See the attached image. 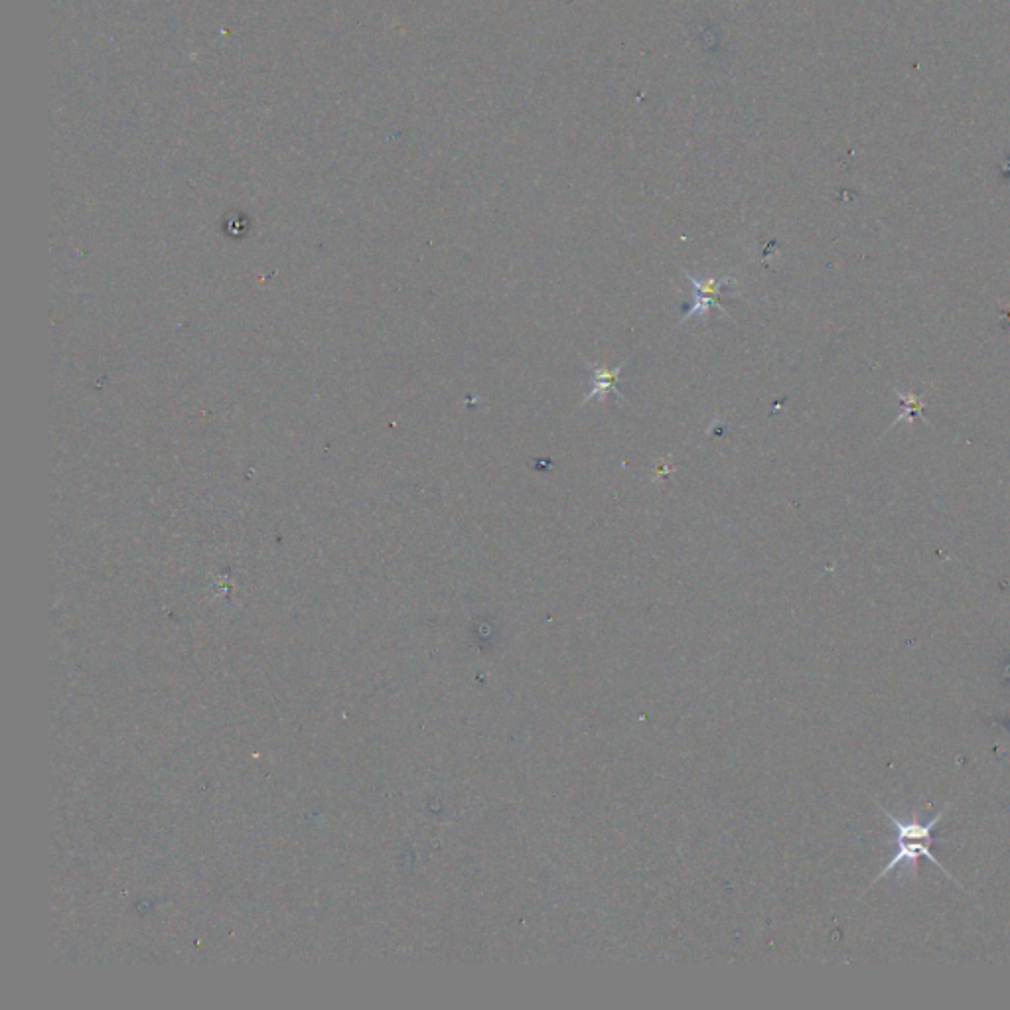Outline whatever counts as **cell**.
Returning a JSON list of instances; mask_svg holds the SVG:
<instances>
[{
	"instance_id": "3957f363",
	"label": "cell",
	"mask_w": 1010,
	"mask_h": 1010,
	"mask_svg": "<svg viewBox=\"0 0 1010 1010\" xmlns=\"http://www.w3.org/2000/svg\"><path fill=\"white\" fill-rule=\"evenodd\" d=\"M592 369V387H590V393L584 397V403H588L590 399H604L610 391H616L620 397H624L616 383L620 379V371L624 369V363H620L616 369H608V367H590Z\"/></svg>"
},
{
	"instance_id": "7a4b0ae2",
	"label": "cell",
	"mask_w": 1010,
	"mask_h": 1010,
	"mask_svg": "<svg viewBox=\"0 0 1010 1010\" xmlns=\"http://www.w3.org/2000/svg\"><path fill=\"white\" fill-rule=\"evenodd\" d=\"M683 273H685L687 281L693 285V289L695 290H693V302H691V306L685 312V316H683L681 322H685V320H689V318H693L697 314L699 316H707L709 310H711V306H717L722 314L726 316V310L722 308L719 296H721L724 287H732V281L728 277H715V279L701 281V279H697L695 275H691L687 271H683Z\"/></svg>"
},
{
	"instance_id": "6da1fadb",
	"label": "cell",
	"mask_w": 1010,
	"mask_h": 1010,
	"mask_svg": "<svg viewBox=\"0 0 1010 1010\" xmlns=\"http://www.w3.org/2000/svg\"><path fill=\"white\" fill-rule=\"evenodd\" d=\"M880 809L888 815V819L892 821L894 829H896V837H894V857L888 865L884 866L880 870V874L876 876L874 882H878L880 878L888 876L890 872L898 870V866L908 865V868H912L914 863H918L920 857H926L928 861H932L934 865L938 866L939 870L943 874H947L951 878V874L947 872V868H943L938 859L934 857V851H932V845H934V829L938 827L939 821L945 817V813L949 811V805L943 807L939 811L938 815L934 819H928V821H920L918 819V813H912V819L906 821V819H898L894 817L890 811H886L882 805Z\"/></svg>"
}]
</instances>
